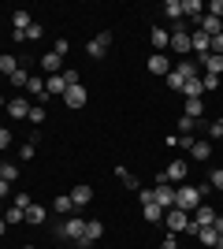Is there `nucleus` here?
<instances>
[{
  "mask_svg": "<svg viewBox=\"0 0 223 249\" xmlns=\"http://www.w3.org/2000/svg\"><path fill=\"white\" fill-rule=\"evenodd\" d=\"M52 238L74 242L78 249H86V219H82V216H67V219H60V223L52 227Z\"/></svg>",
  "mask_w": 223,
  "mask_h": 249,
  "instance_id": "1",
  "label": "nucleus"
},
{
  "mask_svg": "<svg viewBox=\"0 0 223 249\" xmlns=\"http://www.w3.org/2000/svg\"><path fill=\"white\" fill-rule=\"evenodd\" d=\"M201 194H205V186H186V182H182V186L175 190V208L193 212V208L201 205Z\"/></svg>",
  "mask_w": 223,
  "mask_h": 249,
  "instance_id": "2",
  "label": "nucleus"
},
{
  "mask_svg": "<svg viewBox=\"0 0 223 249\" xmlns=\"http://www.w3.org/2000/svg\"><path fill=\"white\" fill-rule=\"evenodd\" d=\"M164 227H168V234H186V231H190V212L168 208V212H164Z\"/></svg>",
  "mask_w": 223,
  "mask_h": 249,
  "instance_id": "3",
  "label": "nucleus"
},
{
  "mask_svg": "<svg viewBox=\"0 0 223 249\" xmlns=\"http://www.w3.org/2000/svg\"><path fill=\"white\" fill-rule=\"evenodd\" d=\"M216 219H220V216H216V208L201 201V205H197V208L190 212V227H212Z\"/></svg>",
  "mask_w": 223,
  "mask_h": 249,
  "instance_id": "4",
  "label": "nucleus"
},
{
  "mask_svg": "<svg viewBox=\"0 0 223 249\" xmlns=\"http://www.w3.org/2000/svg\"><path fill=\"white\" fill-rule=\"evenodd\" d=\"M153 201H156L164 212L175 208V190H171V182H156V186H153Z\"/></svg>",
  "mask_w": 223,
  "mask_h": 249,
  "instance_id": "5",
  "label": "nucleus"
},
{
  "mask_svg": "<svg viewBox=\"0 0 223 249\" xmlns=\"http://www.w3.org/2000/svg\"><path fill=\"white\" fill-rule=\"evenodd\" d=\"M186 234H193V238L201 242V246H208V249L220 246V231H216V227H190Z\"/></svg>",
  "mask_w": 223,
  "mask_h": 249,
  "instance_id": "6",
  "label": "nucleus"
},
{
  "mask_svg": "<svg viewBox=\"0 0 223 249\" xmlns=\"http://www.w3.org/2000/svg\"><path fill=\"white\" fill-rule=\"evenodd\" d=\"M186 171H190V164H186V160H171L168 167H164V178H168V182H186Z\"/></svg>",
  "mask_w": 223,
  "mask_h": 249,
  "instance_id": "7",
  "label": "nucleus"
},
{
  "mask_svg": "<svg viewBox=\"0 0 223 249\" xmlns=\"http://www.w3.org/2000/svg\"><path fill=\"white\" fill-rule=\"evenodd\" d=\"M149 71L160 74V78H168V74H171V60H168V52H153V56H149Z\"/></svg>",
  "mask_w": 223,
  "mask_h": 249,
  "instance_id": "8",
  "label": "nucleus"
},
{
  "mask_svg": "<svg viewBox=\"0 0 223 249\" xmlns=\"http://www.w3.org/2000/svg\"><path fill=\"white\" fill-rule=\"evenodd\" d=\"M171 52H182V56H186V52H193V45H190V34L182 30H171Z\"/></svg>",
  "mask_w": 223,
  "mask_h": 249,
  "instance_id": "9",
  "label": "nucleus"
},
{
  "mask_svg": "<svg viewBox=\"0 0 223 249\" xmlns=\"http://www.w3.org/2000/svg\"><path fill=\"white\" fill-rule=\"evenodd\" d=\"M108 45H112V34H108V30H101V34L93 37V41H89V56H93V60H101V56L108 52Z\"/></svg>",
  "mask_w": 223,
  "mask_h": 249,
  "instance_id": "10",
  "label": "nucleus"
},
{
  "mask_svg": "<svg viewBox=\"0 0 223 249\" xmlns=\"http://www.w3.org/2000/svg\"><path fill=\"white\" fill-rule=\"evenodd\" d=\"M64 104H67V108H82V104H86V86L82 82H78V86H67Z\"/></svg>",
  "mask_w": 223,
  "mask_h": 249,
  "instance_id": "11",
  "label": "nucleus"
},
{
  "mask_svg": "<svg viewBox=\"0 0 223 249\" xmlns=\"http://www.w3.org/2000/svg\"><path fill=\"white\" fill-rule=\"evenodd\" d=\"M149 41H153L156 52H164V49H171V34L164 30V26H153V30H149Z\"/></svg>",
  "mask_w": 223,
  "mask_h": 249,
  "instance_id": "12",
  "label": "nucleus"
},
{
  "mask_svg": "<svg viewBox=\"0 0 223 249\" xmlns=\"http://www.w3.org/2000/svg\"><path fill=\"white\" fill-rule=\"evenodd\" d=\"M104 238V223L101 219H86V249L93 246V242H101Z\"/></svg>",
  "mask_w": 223,
  "mask_h": 249,
  "instance_id": "13",
  "label": "nucleus"
},
{
  "mask_svg": "<svg viewBox=\"0 0 223 249\" xmlns=\"http://www.w3.org/2000/svg\"><path fill=\"white\" fill-rule=\"evenodd\" d=\"M45 93H49V97H64L67 93L64 74H49V78H45Z\"/></svg>",
  "mask_w": 223,
  "mask_h": 249,
  "instance_id": "14",
  "label": "nucleus"
},
{
  "mask_svg": "<svg viewBox=\"0 0 223 249\" xmlns=\"http://www.w3.org/2000/svg\"><path fill=\"white\" fill-rule=\"evenodd\" d=\"M52 212H56V216H74V201H71V194H60V197H56L52 201Z\"/></svg>",
  "mask_w": 223,
  "mask_h": 249,
  "instance_id": "15",
  "label": "nucleus"
},
{
  "mask_svg": "<svg viewBox=\"0 0 223 249\" xmlns=\"http://www.w3.org/2000/svg\"><path fill=\"white\" fill-rule=\"evenodd\" d=\"M41 71L60 74V71H64V56H56V52H45V56H41Z\"/></svg>",
  "mask_w": 223,
  "mask_h": 249,
  "instance_id": "16",
  "label": "nucleus"
},
{
  "mask_svg": "<svg viewBox=\"0 0 223 249\" xmlns=\"http://www.w3.org/2000/svg\"><path fill=\"white\" fill-rule=\"evenodd\" d=\"M8 115L11 119H26V115H30V101H22V97L8 101Z\"/></svg>",
  "mask_w": 223,
  "mask_h": 249,
  "instance_id": "17",
  "label": "nucleus"
},
{
  "mask_svg": "<svg viewBox=\"0 0 223 249\" xmlns=\"http://www.w3.org/2000/svg\"><path fill=\"white\" fill-rule=\"evenodd\" d=\"M34 26V19H30V11H11V30H19V34H26Z\"/></svg>",
  "mask_w": 223,
  "mask_h": 249,
  "instance_id": "18",
  "label": "nucleus"
},
{
  "mask_svg": "<svg viewBox=\"0 0 223 249\" xmlns=\"http://www.w3.org/2000/svg\"><path fill=\"white\" fill-rule=\"evenodd\" d=\"M190 156L193 160H208V156H212V142H197V138H193V145H190Z\"/></svg>",
  "mask_w": 223,
  "mask_h": 249,
  "instance_id": "19",
  "label": "nucleus"
},
{
  "mask_svg": "<svg viewBox=\"0 0 223 249\" xmlns=\"http://www.w3.org/2000/svg\"><path fill=\"white\" fill-rule=\"evenodd\" d=\"M26 93H30V97H37V101H49V93H45V78L30 74V82H26Z\"/></svg>",
  "mask_w": 223,
  "mask_h": 249,
  "instance_id": "20",
  "label": "nucleus"
},
{
  "mask_svg": "<svg viewBox=\"0 0 223 249\" xmlns=\"http://www.w3.org/2000/svg\"><path fill=\"white\" fill-rule=\"evenodd\" d=\"M197 30H205L208 37H216V34H223V19H212V15H205V19L197 22Z\"/></svg>",
  "mask_w": 223,
  "mask_h": 249,
  "instance_id": "21",
  "label": "nucleus"
},
{
  "mask_svg": "<svg viewBox=\"0 0 223 249\" xmlns=\"http://www.w3.org/2000/svg\"><path fill=\"white\" fill-rule=\"evenodd\" d=\"M182 11H186L193 22H201V19H205V4H201V0H182Z\"/></svg>",
  "mask_w": 223,
  "mask_h": 249,
  "instance_id": "22",
  "label": "nucleus"
},
{
  "mask_svg": "<svg viewBox=\"0 0 223 249\" xmlns=\"http://www.w3.org/2000/svg\"><path fill=\"white\" fill-rule=\"evenodd\" d=\"M71 201H74V208L89 205V201H93V190H89V186H74L71 190Z\"/></svg>",
  "mask_w": 223,
  "mask_h": 249,
  "instance_id": "23",
  "label": "nucleus"
},
{
  "mask_svg": "<svg viewBox=\"0 0 223 249\" xmlns=\"http://www.w3.org/2000/svg\"><path fill=\"white\" fill-rule=\"evenodd\" d=\"M182 93H186V101H201V93H205L201 78H190V82L182 86Z\"/></svg>",
  "mask_w": 223,
  "mask_h": 249,
  "instance_id": "24",
  "label": "nucleus"
},
{
  "mask_svg": "<svg viewBox=\"0 0 223 249\" xmlns=\"http://www.w3.org/2000/svg\"><path fill=\"white\" fill-rule=\"evenodd\" d=\"M141 212H145L149 223H164V208L156 205V201H149V205H141Z\"/></svg>",
  "mask_w": 223,
  "mask_h": 249,
  "instance_id": "25",
  "label": "nucleus"
},
{
  "mask_svg": "<svg viewBox=\"0 0 223 249\" xmlns=\"http://www.w3.org/2000/svg\"><path fill=\"white\" fill-rule=\"evenodd\" d=\"M201 67H205V74H220L223 71V56H216V52H212V56H205Z\"/></svg>",
  "mask_w": 223,
  "mask_h": 249,
  "instance_id": "26",
  "label": "nucleus"
},
{
  "mask_svg": "<svg viewBox=\"0 0 223 249\" xmlns=\"http://www.w3.org/2000/svg\"><path fill=\"white\" fill-rule=\"evenodd\" d=\"M175 71L182 74V78H186V82H190V78H201V67H197V63L193 60H186V63H179V67H175Z\"/></svg>",
  "mask_w": 223,
  "mask_h": 249,
  "instance_id": "27",
  "label": "nucleus"
},
{
  "mask_svg": "<svg viewBox=\"0 0 223 249\" xmlns=\"http://www.w3.org/2000/svg\"><path fill=\"white\" fill-rule=\"evenodd\" d=\"M0 219H4V223H26V212H22V208H15V205H8Z\"/></svg>",
  "mask_w": 223,
  "mask_h": 249,
  "instance_id": "28",
  "label": "nucleus"
},
{
  "mask_svg": "<svg viewBox=\"0 0 223 249\" xmlns=\"http://www.w3.org/2000/svg\"><path fill=\"white\" fill-rule=\"evenodd\" d=\"M116 178H119V182H123V186H127V190H141V182H138V178H134V175H130L127 167H116Z\"/></svg>",
  "mask_w": 223,
  "mask_h": 249,
  "instance_id": "29",
  "label": "nucleus"
},
{
  "mask_svg": "<svg viewBox=\"0 0 223 249\" xmlns=\"http://www.w3.org/2000/svg\"><path fill=\"white\" fill-rule=\"evenodd\" d=\"M26 223H30V227L45 223V205H30V208H26Z\"/></svg>",
  "mask_w": 223,
  "mask_h": 249,
  "instance_id": "30",
  "label": "nucleus"
},
{
  "mask_svg": "<svg viewBox=\"0 0 223 249\" xmlns=\"http://www.w3.org/2000/svg\"><path fill=\"white\" fill-rule=\"evenodd\" d=\"M164 15H168V19H175V22H179L182 15H186V11H182V0H168V4H164Z\"/></svg>",
  "mask_w": 223,
  "mask_h": 249,
  "instance_id": "31",
  "label": "nucleus"
},
{
  "mask_svg": "<svg viewBox=\"0 0 223 249\" xmlns=\"http://www.w3.org/2000/svg\"><path fill=\"white\" fill-rule=\"evenodd\" d=\"M19 67H22V63L15 60V56H11V52H8V56H0V71L8 74V78H11V74H15V71H19Z\"/></svg>",
  "mask_w": 223,
  "mask_h": 249,
  "instance_id": "32",
  "label": "nucleus"
},
{
  "mask_svg": "<svg viewBox=\"0 0 223 249\" xmlns=\"http://www.w3.org/2000/svg\"><path fill=\"white\" fill-rule=\"evenodd\" d=\"M11 205H15V208H22V212H26V208H30L34 201H30V194H26V190H15V194H11Z\"/></svg>",
  "mask_w": 223,
  "mask_h": 249,
  "instance_id": "33",
  "label": "nucleus"
},
{
  "mask_svg": "<svg viewBox=\"0 0 223 249\" xmlns=\"http://www.w3.org/2000/svg\"><path fill=\"white\" fill-rule=\"evenodd\" d=\"M34 126H41L45 123V104H30V115H26Z\"/></svg>",
  "mask_w": 223,
  "mask_h": 249,
  "instance_id": "34",
  "label": "nucleus"
},
{
  "mask_svg": "<svg viewBox=\"0 0 223 249\" xmlns=\"http://www.w3.org/2000/svg\"><path fill=\"white\" fill-rule=\"evenodd\" d=\"M186 115H190V119H201L205 115V101H186Z\"/></svg>",
  "mask_w": 223,
  "mask_h": 249,
  "instance_id": "35",
  "label": "nucleus"
},
{
  "mask_svg": "<svg viewBox=\"0 0 223 249\" xmlns=\"http://www.w3.org/2000/svg\"><path fill=\"white\" fill-rule=\"evenodd\" d=\"M182 86H186V78H182V74L171 67V74H168V89H179V93H182Z\"/></svg>",
  "mask_w": 223,
  "mask_h": 249,
  "instance_id": "36",
  "label": "nucleus"
},
{
  "mask_svg": "<svg viewBox=\"0 0 223 249\" xmlns=\"http://www.w3.org/2000/svg\"><path fill=\"white\" fill-rule=\"evenodd\" d=\"M22 67H26V63H22ZM22 67H19L15 74H11V86H19V89H26V82H30V74L22 71Z\"/></svg>",
  "mask_w": 223,
  "mask_h": 249,
  "instance_id": "37",
  "label": "nucleus"
},
{
  "mask_svg": "<svg viewBox=\"0 0 223 249\" xmlns=\"http://www.w3.org/2000/svg\"><path fill=\"white\" fill-rule=\"evenodd\" d=\"M179 130H182V134H193V130H197V119L182 115V119H179Z\"/></svg>",
  "mask_w": 223,
  "mask_h": 249,
  "instance_id": "38",
  "label": "nucleus"
},
{
  "mask_svg": "<svg viewBox=\"0 0 223 249\" xmlns=\"http://www.w3.org/2000/svg\"><path fill=\"white\" fill-rule=\"evenodd\" d=\"M205 15H212V19H223V0H212V4L205 8Z\"/></svg>",
  "mask_w": 223,
  "mask_h": 249,
  "instance_id": "39",
  "label": "nucleus"
},
{
  "mask_svg": "<svg viewBox=\"0 0 223 249\" xmlns=\"http://www.w3.org/2000/svg\"><path fill=\"white\" fill-rule=\"evenodd\" d=\"M34 153H37V142H26V145L19 149V160H34Z\"/></svg>",
  "mask_w": 223,
  "mask_h": 249,
  "instance_id": "40",
  "label": "nucleus"
},
{
  "mask_svg": "<svg viewBox=\"0 0 223 249\" xmlns=\"http://www.w3.org/2000/svg\"><path fill=\"white\" fill-rule=\"evenodd\" d=\"M208 186H212V190H223V167H216L212 175H208Z\"/></svg>",
  "mask_w": 223,
  "mask_h": 249,
  "instance_id": "41",
  "label": "nucleus"
},
{
  "mask_svg": "<svg viewBox=\"0 0 223 249\" xmlns=\"http://www.w3.org/2000/svg\"><path fill=\"white\" fill-rule=\"evenodd\" d=\"M201 86H205V93H208V89H220V74H205Z\"/></svg>",
  "mask_w": 223,
  "mask_h": 249,
  "instance_id": "42",
  "label": "nucleus"
},
{
  "mask_svg": "<svg viewBox=\"0 0 223 249\" xmlns=\"http://www.w3.org/2000/svg\"><path fill=\"white\" fill-rule=\"evenodd\" d=\"M52 52H56V56H67V52H71V41H64V37L52 41Z\"/></svg>",
  "mask_w": 223,
  "mask_h": 249,
  "instance_id": "43",
  "label": "nucleus"
},
{
  "mask_svg": "<svg viewBox=\"0 0 223 249\" xmlns=\"http://www.w3.org/2000/svg\"><path fill=\"white\" fill-rule=\"evenodd\" d=\"M11 194H15V190H11V182H8V178H0V201H8Z\"/></svg>",
  "mask_w": 223,
  "mask_h": 249,
  "instance_id": "44",
  "label": "nucleus"
},
{
  "mask_svg": "<svg viewBox=\"0 0 223 249\" xmlns=\"http://www.w3.org/2000/svg\"><path fill=\"white\" fill-rule=\"evenodd\" d=\"M41 22H34V26H30V30H26V41H37V37H41Z\"/></svg>",
  "mask_w": 223,
  "mask_h": 249,
  "instance_id": "45",
  "label": "nucleus"
},
{
  "mask_svg": "<svg viewBox=\"0 0 223 249\" xmlns=\"http://www.w3.org/2000/svg\"><path fill=\"white\" fill-rule=\"evenodd\" d=\"M4 178H8V182H15V178H19V167H15V164H4Z\"/></svg>",
  "mask_w": 223,
  "mask_h": 249,
  "instance_id": "46",
  "label": "nucleus"
},
{
  "mask_svg": "<svg viewBox=\"0 0 223 249\" xmlns=\"http://www.w3.org/2000/svg\"><path fill=\"white\" fill-rule=\"evenodd\" d=\"M8 145H11V130H4V126H0V153H4Z\"/></svg>",
  "mask_w": 223,
  "mask_h": 249,
  "instance_id": "47",
  "label": "nucleus"
},
{
  "mask_svg": "<svg viewBox=\"0 0 223 249\" xmlns=\"http://www.w3.org/2000/svg\"><path fill=\"white\" fill-rule=\"evenodd\" d=\"M60 74H64L67 86H78V71H60Z\"/></svg>",
  "mask_w": 223,
  "mask_h": 249,
  "instance_id": "48",
  "label": "nucleus"
},
{
  "mask_svg": "<svg viewBox=\"0 0 223 249\" xmlns=\"http://www.w3.org/2000/svg\"><path fill=\"white\" fill-rule=\"evenodd\" d=\"M212 52H216V56H223V34H216V37H212Z\"/></svg>",
  "mask_w": 223,
  "mask_h": 249,
  "instance_id": "49",
  "label": "nucleus"
},
{
  "mask_svg": "<svg viewBox=\"0 0 223 249\" xmlns=\"http://www.w3.org/2000/svg\"><path fill=\"white\" fill-rule=\"evenodd\" d=\"M160 249H179V242H175V234H168V238L160 242Z\"/></svg>",
  "mask_w": 223,
  "mask_h": 249,
  "instance_id": "50",
  "label": "nucleus"
},
{
  "mask_svg": "<svg viewBox=\"0 0 223 249\" xmlns=\"http://www.w3.org/2000/svg\"><path fill=\"white\" fill-rule=\"evenodd\" d=\"M4 234H8V223H4V219H0V238H4Z\"/></svg>",
  "mask_w": 223,
  "mask_h": 249,
  "instance_id": "51",
  "label": "nucleus"
},
{
  "mask_svg": "<svg viewBox=\"0 0 223 249\" xmlns=\"http://www.w3.org/2000/svg\"><path fill=\"white\" fill-rule=\"evenodd\" d=\"M0 108H8V101H4V93H0Z\"/></svg>",
  "mask_w": 223,
  "mask_h": 249,
  "instance_id": "52",
  "label": "nucleus"
},
{
  "mask_svg": "<svg viewBox=\"0 0 223 249\" xmlns=\"http://www.w3.org/2000/svg\"><path fill=\"white\" fill-rule=\"evenodd\" d=\"M0 178H4V160H0Z\"/></svg>",
  "mask_w": 223,
  "mask_h": 249,
  "instance_id": "53",
  "label": "nucleus"
},
{
  "mask_svg": "<svg viewBox=\"0 0 223 249\" xmlns=\"http://www.w3.org/2000/svg\"><path fill=\"white\" fill-rule=\"evenodd\" d=\"M216 123H220V130H223V115H220V119H216Z\"/></svg>",
  "mask_w": 223,
  "mask_h": 249,
  "instance_id": "54",
  "label": "nucleus"
},
{
  "mask_svg": "<svg viewBox=\"0 0 223 249\" xmlns=\"http://www.w3.org/2000/svg\"><path fill=\"white\" fill-rule=\"evenodd\" d=\"M0 216H4V201H0Z\"/></svg>",
  "mask_w": 223,
  "mask_h": 249,
  "instance_id": "55",
  "label": "nucleus"
},
{
  "mask_svg": "<svg viewBox=\"0 0 223 249\" xmlns=\"http://www.w3.org/2000/svg\"><path fill=\"white\" fill-rule=\"evenodd\" d=\"M22 249H34V246H22Z\"/></svg>",
  "mask_w": 223,
  "mask_h": 249,
  "instance_id": "56",
  "label": "nucleus"
}]
</instances>
